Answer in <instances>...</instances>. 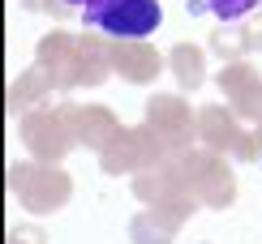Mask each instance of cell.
Wrapping results in <instances>:
<instances>
[{
	"instance_id": "7",
	"label": "cell",
	"mask_w": 262,
	"mask_h": 244,
	"mask_svg": "<svg viewBox=\"0 0 262 244\" xmlns=\"http://www.w3.org/2000/svg\"><path fill=\"white\" fill-rule=\"evenodd\" d=\"M142 120L163 137V146H168L172 159H181V154H189L198 146V112H189V103L181 94L155 90L142 103Z\"/></svg>"
},
{
	"instance_id": "13",
	"label": "cell",
	"mask_w": 262,
	"mask_h": 244,
	"mask_svg": "<svg viewBox=\"0 0 262 244\" xmlns=\"http://www.w3.org/2000/svg\"><path fill=\"white\" fill-rule=\"evenodd\" d=\"M52 90H56V82L48 77V69L43 64H30V69H21L13 77V86H9V112H30V107H43L52 99Z\"/></svg>"
},
{
	"instance_id": "14",
	"label": "cell",
	"mask_w": 262,
	"mask_h": 244,
	"mask_svg": "<svg viewBox=\"0 0 262 244\" xmlns=\"http://www.w3.org/2000/svg\"><path fill=\"white\" fill-rule=\"evenodd\" d=\"M168 73L177 77L181 90H202L206 86V47L198 43H177V47L168 52Z\"/></svg>"
},
{
	"instance_id": "16",
	"label": "cell",
	"mask_w": 262,
	"mask_h": 244,
	"mask_svg": "<svg viewBox=\"0 0 262 244\" xmlns=\"http://www.w3.org/2000/svg\"><path fill=\"white\" fill-rule=\"evenodd\" d=\"M189 13H211L220 21H245L249 13H258V0H185Z\"/></svg>"
},
{
	"instance_id": "3",
	"label": "cell",
	"mask_w": 262,
	"mask_h": 244,
	"mask_svg": "<svg viewBox=\"0 0 262 244\" xmlns=\"http://www.w3.org/2000/svg\"><path fill=\"white\" fill-rule=\"evenodd\" d=\"M163 159H172L168 146H163V137L142 120V125H121V133L99 150V172L121 180V176H138V172L155 167Z\"/></svg>"
},
{
	"instance_id": "8",
	"label": "cell",
	"mask_w": 262,
	"mask_h": 244,
	"mask_svg": "<svg viewBox=\"0 0 262 244\" xmlns=\"http://www.w3.org/2000/svg\"><path fill=\"white\" fill-rule=\"evenodd\" d=\"M112 69L129 86H150L168 69V56H159L146 39H125V43H112Z\"/></svg>"
},
{
	"instance_id": "18",
	"label": "cell",
	"mask_w": 262,
	"mask_h": 244,
	"mask_svg": "<svg viewBox=\"0 0 262 244\" xmlns=\"http://www.w3.org/2000/svg\"><path fill=\"white\" fill-rule=\"evenodd\" d=\"M241 39H245V56L262 52V13H249L241 21Z\"/></svg>"
},
{
	"instance_id": "10",
	"label": "cell",
	"mask_w": 262,
	"mask_h": 244,
	"mask_svg": "<svg viewBox=\"0 0 262 244\" xmlns=\"http://www.w3.org/2000/svg\"><path fill=\"white\" fill-rule=\"evenodd\" d=\"M69 120H73V137H78V146L82 150H91V154H99L107 141L121 133V120H116L107 107L99 103H69Z\"/></svg>"
},
{
	"instance_id": "5",
	"label": "cell",
	"mask_w": 262,
	"mask_h": 244,
	"mask_svg": "<svg viewBox=\"0 0 262 244\" xmlns=\"http://www.w3.org/2000/svg\"><path fill=\"white\" fill-rule=\"evenodd\" d=\"M21 141H26L30 159H43V163H64V154L78 150V137H73V120H69V103H56V107H30L21 116Z\"/></svg>"
},
{
	"instance_id": "15",
	"label": "cell",
	"mask_w": 262,
	"mask_h": 244,
	"mask_svg": "<svg viewBox=\"0 0 262 244\" xmlns=\"http://www.w3.org/2000/svg\"><path fill=\"white\" fill-rule=\"evenodd\" d=\"M177 231H181V223L168 218L159 206H146V210H138V214L129 218V240L134 244H172Z\"/></svg>"
},
{
	"instance_id": "6",
	"label": "cell",
	"mask_w": 262,
	"mask_h": 244,
	"mask_svg": "<svg viewBox=\"0 0 262 244\" xmlns=\"http://www.w3.org/2000/svg\"><path fill=\"white\" fill-rule=\"evenodd\" d=\"M86 30L112 39V43H125V39H150L155 30L163 26V5L159 0H116L107 9H91L82 13Z\"/></svg>"
},
{
	"instance_id": "21",
	"label": "cell",
	"mask_w": 262,
	"mask_h": 244,
	"mask_svg": "<svg viewBox=\"0 0 262 244\" xmlns=\"http://www.w3.org/2000/svg\"><path fill=\"white\" fill-rule=\"evenodd\" d=\"M69 9H78V13H91V9H107V5H116V0H64Z\"/></svg>"
},
{
	"instance_id": "4",
	"label": "cell",
	"mask_w": 262,
	"mask_h": 244,
	"mask_svg": "<svg viewBox=\"0 0 262 244\" xmlns=\"http://www.w3.org/2000/svg\"><path fill=\"white\" fill-rule=\"evenodd\" d=\"M198 146L228 154L232 163H258L262 159V141L254 129H245V120L224 103H206L198 112Z\"/></svg>"
},
{
	"instance_id": "11",
	"label": "cell",
	"mask_w": 262,
	"mask_h": 244,
	"mask_svg": "<svg viewBox=\"0 0 262 244\" xmlns=\"http://www.w3.org/2000/svg\"><path fill=\"white\" fill-rule=\"evenodd\" d=\"M112 39L103 35H78V69H73V90H95V86H103L107 77H112Z\"/></svg>"
},
{
	"instance_id": "1",
	"label": "cell",
	"mask_w": 262,
	"mask_h": 244,
	"mask_svg": "<svg viewBox=\"0 0 262 244\" xmlns=\"http://www.w3.org/2000/svg\"><path fill=\"white\" fill-rule=\"evenodd\" d=\"M9 197L26 214H56L73 197V176L60 163H43V159L9 163Z\"/></svg>"
},
{
	"instance_id": "2",
	"label": "cell",
	"mask_w": 262,
	"mask_h": 244,
	"mask_svg": "<svg viewBox=\"0 0 262 244\" xmlns=\"http://www.w3.org/2000/svg\"><path fill=\"white\" fill-rule=\"evenodd\" d=\"M181 176H185V188L206 210H228L236 202V172H232V159L228 154L193 146L189 154H181Z\"/></svg>"
},
{
	"instance_id": "20",
	"label": "cell",
	"mask_w": 262,
	"mask_h": 244,
	"mask_svg": "<svg viewBox=\"0 0 262 244\" xmlns=\"http://www.w3.org/2000/svg\"><path fill=\"white\" fill-rule=\"evenodd\" d=\"M21 5H26L30 13H52V17H69V13H73L64 0H21Z\"/></svg>"
},
{
	"instance_id": "19",
	"label": "cell",
	"mask_w": 262,
	"mask_h": 244,
	"mask_svg": "<svg viewBox=\"0 0 262 244\" xmlns=\"http://www.w3.org/2000/svg\"><path fill=\"white\" fill-rule=\"evenodd\" d=\"M9 244H48V231L39 223H13L9 227Z\"/></svg>"
},
{
	"instance_id": "17",
	"label": "cell",
	"mask_w": 262,
	"mask_h": 244,
	"mask_svg": "<svg viewBox=\"0 0 262 244\" xmlns=\"http://www.w3.org/2000/svg\"><path fill=\"white\" fill-rule=\"evenodd\" d=\"M206 47H211L224 64L228 60H245V39H241V26H236V21H220V30L211 35Z\"/></svg>"
},
{
	"instance_id": "12",
	"label": "cell",
	"mask_w": 262,
	"mask_h": 244,
	"mask_svg": "<svg viewBox=\"0 0 262 244\" xmlns=\"http://www.w3.org/2000/svg\"><path fill=\"white\" fill-rule=\"evenodd\" d=\"M134 197L142 206H163L168 197H177L185 193V176H181V159H163L155 163V167H146V172H138L134 176Z\"/></svg>"
},
{
	"instance_id": "9",
	"label": "cell",
	"mask_w": 262,
	"mask_h": 244,
	"mask_svg": "<svg viewBox=\"0 0 262 244\" xmlns=\"http://www.w3.org/2000/svg\"><path fill=\"white\" fill-rule=\"evenodd\" d=\"M35 64L48 69L56 90H73V69H78V35L69 30H48L35 43Z\"/></svg>"
}]
</instances>
